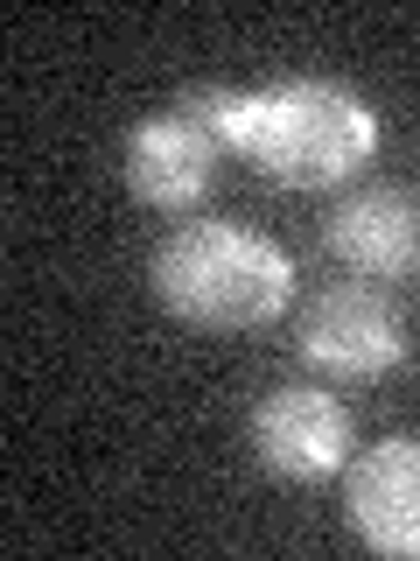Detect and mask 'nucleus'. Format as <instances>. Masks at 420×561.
<instances>
[{"instance_id":"nucleus-1","label":"nucleus","mask_w":420,"mask_h":561,"mask_svg":"<svg viewBox=\"0 0 420 561\" xmlns=\"http://www.w3.org/2000/svg\"><path fill=\"white\" fill-rule=\"evenodd\" d=\"M189 119L218 134V148H238L253 169H267L280 190H329L350 183L378 154V105L343 78H280L259 92H203L183 99Z\"/></svg>"},{"instance_id":"nucleus-3","label":"nucleus","mask_w":420,"mask_h":561,"mask_svg":"<svg viewBox=\"0 0 420 561\" xmlns=\"http://www.w3.org/2000/svg\"><path fill=\"white\" fill-rule=\"evenodd\" d=\"M253 456L273 470V478H294V484H315V478H337V470L358 456V421L329 386H308V379H280L253 400Z\"/></svg>"},{"instance_id":"nucleus-7","label":"nucleus","mask_w":420,"mask_h":561,"mask_svg":"<svg viewBox=\"0 0 420 561\" xmlns=\"http://www.w3.org/2000/svg\"><path fill=\"white\" fill-rule=\"evenodd\" d=\"M218 134L189 113H154L127 134V190L154 210H189L210 190Z\"/></svg>"},{"instance_id":"nucleus-4","label":"nucleus","mask_w":420,"mask_h":561,"mask_svg":"<svg viewBox=\"0 0 420 561\" xmlns=\"http://www.w3.org/2000/svg\"><path fill=\"white\" fill-rule=\"evenodd\" d=\"M302 358L329 379H385L407 358V323L372 280H337L302 309Z\"/></svg>"},{"instance_id":"nucleus-6","label":"nucleus","mask_w":420,"mask_h":561,"mask_svg":"<svg viewBox=\"0 0 420 561\" xmlns=\"http://www.w3.org/2000/svg\"><path fill=\"white\" fill-rule=\"evenodd\" d=\"M329 253L358 280H399L420 267V197L399 183H364L329 210Z\"/></svg>"},{"instance_id":"nucleus-2","label":"nucleus","mask_w":420,"mask_h":561,"mask_svg":"<svg viewBox=\"0 0 420 561\" xmlns=\"http://www.w3.org/2000/svg\"><path fill=\"white\" fill-rule=\"evenodd\" d=\"M154 295L189 330H267L294 302V260L253 225L197 218L154 245Z\"/></svg>"},{"instance_id":"nucleus-5","label":"nucleus","mask_w":420,"mask_h":561,"mask_svg":"<svg viewBox=\"0 0 420 561\" xmlns=\"http://www.w3.org/2000/svg\"><path fill=\"white\" fill-rule=\"evenodd\" d=\"M343 519L372 554L420 561V435H385L343 463Z\"/></svg>"}]
</instances>
